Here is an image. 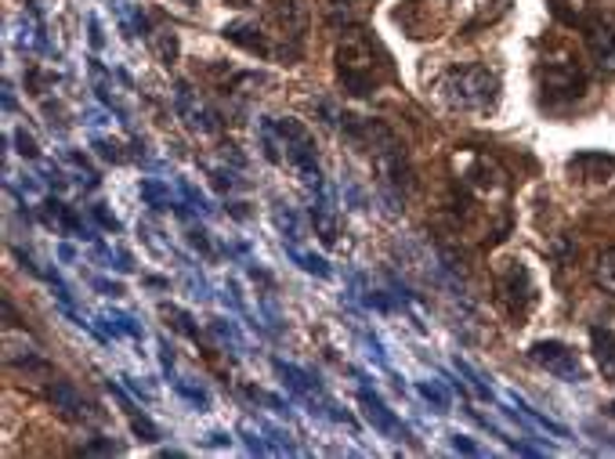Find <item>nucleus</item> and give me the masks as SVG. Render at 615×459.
Listing matches in <instances>:
<instances>
[{
    "label": "nucleus",
    "mask_w": 615,
    "mask_h": 459,
    "mask_svg": "<svg viewBox=\"0 0 615 459\" xmlns=\"http://www.w3.org/2000/svg\"><path fill=\"white\" fill-rule=\"evenodd\" d=\"M308 22H312L308 0H268L254 22H236V26L225 30V36L246 47L250 55L293 61L304 47Z\"/></svg>",
    "instance_id": "f257e3e1"
},
{
    "label": "nucleus",
    "mask_w": 615,
    "mask_h": 459,
    "mask_svg": "<svg viewBox=\"0 0 615 459\" xmlns=\"http://www.w3.org/2000/svg\"><path fill=\"white\" fill-rule=\"evenodd\" d=\"M446 105L460 113H489L500 102V72L489 66H460L449 69L438 83Z\"/></svg>",
    "instance_id": "f03ea898"
},
{
    "label": "nucleus",
    "mask_w": 615,
    "mask_h": 459,
    "mask_svg": "<svg viewBox=\"0 0 615 459\" xmlns=\"http://www.w3.org/2000/svg\"><path fill=\"white\" fill-rule=\"evenodd\" d=\"M337 77L348 94H373L380 77H384V61H380L377 47L366 41L362 33L344 36L337 47Z\"/></svg>",
    "instance_id": "7ed1b4c3"
},
{
    "label": "nucleus",
    "mask_w": 615,
    "mask_h": 459,
    "mask_svg": "<svg viewBox=\"0 0 615 459\" xmlns=\"http://www.w3.org/2000/svg\"><path fill=\"white\" fill-rule=\"evenodd\" d=\"M539 87L550 102H572L586 91V77L569 52H547V58L539 61Z\"/></svg>",
    "instance_id": "20e7f679"
},
{
    "label": "nucleus",
    "mask_w": 615,
    "mask_h": 459,
    "mask_svg": "<svg viewBox=\"0 0 615 459\" xmlns=\"http://www.w3.org/2000/svg\"><path fill=\"white\" fill-rule=\"evenodd\" d=\"M496 301L511 318L522 322L528 315V307L536 301V282L522 260H503V268L496 271Z\"/></svg>",
    "instance_id": "39448f33"
},
{
    "label": "nucleus",
    "mask_w": 615,
    "mask_h": 459,
    "mask_svg": "<svg viewBox=\"0 0 615 459\" xmlns=\"http://www.w3.org/2000/svg\"><path fill=\"white\" fill-rule=\"evenodd\" d=\"M528 362L539 366V369H547V373H554V377L564 380V383H583L586 380L580 358H575L572 347L561 344V340H539V344H533V347H528Z\"/></svg>",
    "instance_id": "423d86ee"
},
{
    "label": "nucleus",
    "mask_w": 615,
    "mask_h": 459,
    "mask_svg": "<svg viewBox=\"0 0 615 459\" xmlns=\"http://www.w3.org/2000/svg\"><path fill=\"white\" fill-rule=\"evenodd\" d=\"M276 131L282 134V148H287V159L293 167H298L308 181L318 178V164H315V145L312 138H308V131L301 127V123L293 120H279Z\"/></svg>",
    "instance_id": "0eeeda50"
},
{
    "label": "nucleus",
    "mask_w": 615,
    "mask_h": 459,
    "mask_svg": "<svg viewBox=\"0 0 615 459\" xmlns=\"http://www.w3.org/2000/svg\"><path fill=\"white\" fill-rule=\"evenodd\" d=\"M583 41L590 58L597 61V69L615 72V22L612 19H594L583 26Z\"/></svg>",
    "instance_id": "6e6552de"
},
{
    "label": "nucleus",
    "mask_w": 615,
    "mask_h": 459,
    "mask_svg": "<svg viewBox=\"0 0 615 459\" xmlns=\"http://www.w3.org/2000/svg\"><path fill=\"white\" fill-rule=\"evenodd\" d=\"M569 170H572V181L594 184L597 192L615 184V159L608 156H580V159H572Z\"/></svg>",
    "instance_id": "1a4fd4ad"
},
{
    "label": "nucleus",
    "mask_w": 615,
    "mask_h": 459,
    "mask_svg": "<svg viewBox=\"0 0 615 459\" xmlns=\"http://www.w3.org/2000/svg\"><path fill=\"white\" fill-rule=\"evenodd\" d=\"M590 340H594V355L605 377H615V329L612 326H594L590 329Z\"/></svg>",
    "instance_id": "9d476101"
},
{
    "label": "nucleus",
    "mask_w": 615,
    "mask_h": 459,
    "mask_svg": "<svg viewBox=\"0 0 615 459\" xmlns=\"http://www.w3.org/2000/svg\"><path fill=\"white\" fill-rule=\"evenodd\" d=\"M362 405H366V416L373 419V424H377L380 430H384L388 438H395V441H402V438H405V430L399 427V419L391 416L388 408H384V402L373 399V394H362Z\"/></svg>",
    "instance_id": "9b49d317"
},
{
    "label": "nucleus",
    "mask_w": 615,
    "mask_h": 459,
    "mask_svg": "<svg viewBox=\"0 0 615 459\" xmlns=\"http://www.w3.org/2000/svg\"><path fill=\"white\" fill-rule=\"evenodd\" d=\"M594 282L615 296V246H608V250H601L594 257Z\"/></svg>",
    "instance_id": "f8f14e48"
},
{
    "label": "nucleus",
    "mask_w": 615,
    "mask_h": 459,
    "mask_svg": "<svg viewBox=\"0 0 615 459\" xmlns=\"http://www.w3.org/2000/svg\"><path fill=\"white\" fill-rule=\"evenodd\" d=\"M421 391H424V399H427V402H435V405H438V413H446V399H441V391H438V388H421Z\"/></svg>",
    "instance_id": "ddd939ff"
},
{
    "label": "nucleus",
    "mask_w": 615,
    "mask_h": 459,
    "mask_svg": "<svg viewBox=\"0 0 615 459\" xmlns=\"http://www.w3.org/2000/svg\"><path fill=\"white\" fill-rule=\"evenodd\" d=\"M19 145H22V156H30V159L36 156V145H33L30 134H22V131H19Z\"/></svg>",
    "instance_id": "4468645a"
},
{
    "label": "nucleus",
    "mask_w": 615,
    "mask_h": 459,
    "mask_svg": "<svg viewBox=\"0 0 615 459\" xmlns=\"http://www.w3.org/2000/svg\"><path fill=\"white\" fill-rule=\"evenodd\" d=\"M612 413H615V405H612Z\"/></svg>",
    "instance_id": "2eb2a0df"
}]
</instances>
